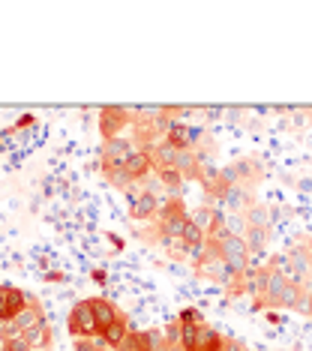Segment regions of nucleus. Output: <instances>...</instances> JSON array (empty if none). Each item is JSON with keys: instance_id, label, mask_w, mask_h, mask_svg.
<instances>
[{"instance_id": "10", "label": "nucleus", "mask_w": 312, "mask_h": 351, "mask_svg": "<svg viewBox=\"0 0 312 351\" xmlns=\"http://www.w3.org/2000/svg\"><path fill=\"white\" fill-rule=\"evenodd\" d=\"M24 306H27V294L12 289V285H0V324L12 322Z\"/></svg>"}, {"instance_id": "19", "label": "nucleus", "mask_w": 312, "mask_h": 351, "mask_svg": "<svg viewBox=\"0 0 312 351\" xmlns=\"http://www.w3.org/2000/svg\"><path fill=\"white\" fill-rule=\"evenodd\" d=\"M307 315L312 318V289H309V298H307Z\"/></svg>"}, {"instance_id": "14", "label": "nucleus", "mask_w": 312, "mask_h": 351, "mask_svg": "<svg viewBox=\"0 0 312 351\" xmlns=\"http://www.w3.org/2000/svg\"><path fill=\"white\" fill-rule=\"evenodd\" d=\"M267 226H246V246L250 252H261L267 246Z\"/></svg>"}, {"instance_id": "9", "label": "nucleus", "mask_w": 312, "mask_h": 351, "mask_svg": "<svg viewBox=\"0 0 312 351\" xmlns=\"http://www.w3.org/2000/svg\"><path fill=\"white\" fill-rule=\"evenodd\" d=\"M163 141L174 145L178 150H195V145L202 141V130H195V126H189V123H180V121H171Z\"/></svg>"}, {"instance_id": "3", "label": "nucleus", "mask_w": 312, "mask_h": 351, "mask_svg": "<svg viewBox=\"0 0 312 351\" xmlns=\"http://www.w3.org/2000/svg\"><path fill=\"white\" fill-rule=\"evenodd\" d=\"M189 219V210L183 204V198H168V202L159 207L156 213V234L163 243H178L180 241V231Z\"/></svg>"}, {"instance_id": "12", "label": "nucleus", "mask_w": 312, "mask_h": 351, "mask_svg": "<svg viewBox=\"0 0 312 351\" xmlns=\"http://www.w3.org/2000/svg\"><path fill=\"white\" fill-rule=\"evenodd\" d=\"M163 339L156 330H130V337L117 346V351H154L156 342Z\"/></svg>"}, {"instance_id": "15", "label": "nucleus", "mask_w": 312, "mask_h": 351, "mask_svg": "<svg viewBox=\"0 0 312 351\" xmlns=\"http://www.w3.org/2000/svg\"><path fill=\"white\" fill-rule=\"evenodd\" d=\"M75 351H108L102 339H75Z\"/></svg>"}, {"instance_id": "7", "label": "nucleus", "mask_w": 312, "mask_h": 351, "mask_svg": "<svg viewBox=\"0 0 312 351\" xmlns=\"http://www.w3.org/2000/svg\"><path fill=\"white\" fill-rule=\"evenodd\" d=\"M139 145H135V138H126V135H117V138H108L106 145H102V171H111V169H120V165L130 159Z\"/></svg>"}, {"instance_id": "1", "label": "nucleus", "mask_w": 312, "mask_h": 351, "mask_svg": "<svg viewBox=\"0 0 312 351\" xmlns=\"http://www.w3.org/2000/svg\"><path fill=\"white\" fill-rule=\"evenodd\" d=\"M211 237L216 241V246H219V261L231 270V274L240 276V274H246V270H250L252 252H250V246H246L243 237L235 234V231H228V226H222L219 231H213Z\"/></svg>"}, {"instance_id": "18", "label": "nucleus", "mask_w": 312, "mask_h": 351, "mask_svg": "<svg viewBox=\"0 0 312 351\" xmlns=\"http://www.w3.org/2000/svg\"><path fill=\"white\" fill-rule=\"evenodd\" d=\"M6 348H10V339H6L3 333H0V351H6Z\"/></svg>"}, {"instance_id": "11", "label": "nucleus", "mask_w": 312, "mask_h": 351, "mask_svg": "<svg viewBox=\"0 0 312 351\" xmlns=\"http://www.w3.org/2000/svg\"><path fill=\"white\" fill-rule=\"evenodd\" d=\"M87 303H91V313L96 318V327H99V337H102V333L120 318V309L108 298H87Z\"/></svg>"}, {"instance_id": "2", "label": "nucleus", "mask_w": 312, "mask_h": 351, "mask_svg": "<svg viewBox=\"0 0 312 351\" xmlns=\"http://www.w3.org/2000/svg\"><path fill=\"white\" fill-rule=\"evenodd\" d=\"M150 171H154V159H150V150L139 147L130 159H126L123 165H120V169L106 171V178H108V183H111L115 189H130V186H135V183H144V180H147Z\"/></svg>"}, {"instance_id": "16", "label": "nucleus", "mask_w": 312, "mask_h": 351, "mask_svg": "<svg viewBox=\"0 0 312 351\" xmlns=\"http://www.w3.org/2000/svg\"><path fill=\"white\" fill-rule=\"evenodd\" d=\"M222 351H250V348H246L240 339H231V337H226V339H222Z\"/></svg>"}, {"instance_id": "4", "label": "nucleus", "mask_w": 312, "mask_h": 351, "mask_svg": "<svg viewBox=\"0 0 312 351\" xmlns=\"http://www.w3.org/2000/svg\"><path fill=\"white\" fill-rule=\"evenodd\" d=\"M291 289V276H285L276 265H270L267 279H264V289L255 298V306H270V309H283L285 306V294Z\"/></svg>"}, {"instance_id": "13", "label": "nucleus", "mask_w": 312, "mask_h": 351, "mask_svg": "<svg viewBox=\"0 0 312 351\" xmlns=\"http://www.w3.org/2000/svg\"><path fill=\"white\" fill-rule=\"evenodd\" d=\"M130 330H132V327H130V318H126L123 313H120V318H117V322L108 327L106 333H102L99 339L106 342V348H108V351H117V346H120V342H123L126 337H130Z\"/></svg>"}, {"instance_id": "8", "label": "nucleus", "mask_w": 312, "mask_h": 351, "mask_svg": "<svg viewBox=\"0 0 312 351\" xmlns=\"http://www.w3.org/2000/svg\"><path fill=\"white\" fill-rule=\"evenodd\" d=\"M159 207H163V202H159V198L150 193V189L139 186L130 195V219L132 222H150V219H156Z\"/></svg>"}, {"instance_id": "6", "label": "nucleus", "mask_w": 312, "mask_h": 351, "mask_svg": "<svg viewBox=\"0 0 312 351\" xmlns=\"http://www.w3.org/2000/svg\"><path fill=\"white\" fill-rule=\"evenodd\" d=\"M135 121V114L130 108H123V106H108V108H102L99 111V132H102V138H117V135H123L126 126H132Z\"/></svg>"}, {"instance_id": "5", "label": "nucleus", "mask_w": 312, "mask_h": 351, "mask_svg": "<svg viewBox=\"0 0 312 351\" xmlns=\"http://www.w3.org/2000/svg\"><path fill=\"white\" fill-rule=\"evenodd\" d=\"M69 333L72 339H99V327H96V318L91 313V303L87 300H78L75 306L69 309Z\"/></svg>"}, {"instance_id": "17", "label": "nucleus", "mask_w": 312, "mask_h": 351, "mask_svg": "<svg viewBox=\"0 0 312 351\" xmlns=\"http://www.w3.org/2000/svg\"><path fill=\"white\" fill-rule=\"evenodd\" d=\"M154 351H183L180 342H168V339H159Z\"/></svg>"}]
</instances>
